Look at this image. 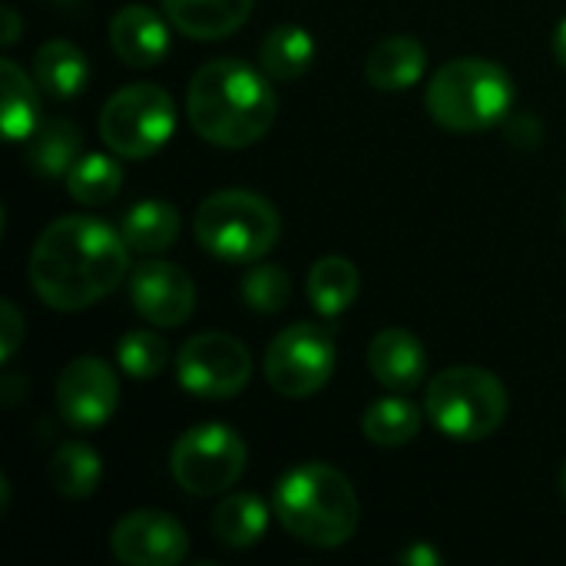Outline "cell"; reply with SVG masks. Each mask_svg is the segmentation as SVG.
I'll use <instances>...</instances> for the list:
<instances>
[{
	"mask_svg": "<svg viewBox=\"0 0 566 566\" xmlns=\"http://www.w3.org/2000/svg\"><path fill=\"white\" fill-rule=\"evenodd\" d=\"M129 245L93 216H63L30 252L33 292L56 312H76L109 295L129 275Z\"/></svg>",
	"mask_w": 566,
	"mask_h": 566,
	"instance_id": "cell-1",
	"label": "cell"
},
{
	"mask_svg": "<svg viewBox=\"0 0 566 566\" xmlns=\"http://www.w3.org/2000/svg\"><path fill=\"white\" fill-rule=\"evenodd\" d=\"M189 123L192 129L222 149H245L259 143L275 123V93L265 70L242 60L202 63L189 83Z\"/></svg>",
	"mask_w": 566,
	"mask_h": 566,
	"instance_id": "cell-2",
	"label": "cell"
},
{
	"mask_svg": "<svg viewBox=\"0 0 566 566\" xmlns=\"http://www.w3.org/2000/svg\"><path fill=\"white\" fill-rule=\"evenodd\" d=\"M279 524L302 544L332 551L352 541L358 527V497L352 481L332 464H298L272 491Z\"/></svg>",
	"mask_w": 566,
	"mask_h": 566,
	"instance_id": "cell-3",
	"label": "cell"
},
{
	"mask_svg": "<svg viewBox=\"0 0 566 566\" xmlns=\"http://www.w3.org/2000/svg\"><path fill=\"white\" fill-rule=\"evenodd\" d=\"M424 103L438 126L454 133H478L497 126L507 116L514 103V83L511 73L494 60L461 56L431 76Z\"/></svg>",
	"mask_w": 566,
	"mask_h": 566,
	"instance_id": "cell-4",
	"label": "cell"
},
{
	"mask_svg": "<svg viewBox=\"0 0 566 566\" xmlns=\"http://www.w3.org/2000/svg\"><path fill=\"white\" fill-rule=\"evenodd\" d=\"M192 229L209 255L226 262H255L279 242L282 219L259 192L222 189L196 209Z\"/></svg>",
	"mask_w": 566,
	"mask_h": 566,
	"instance_id": "cell-5",
	"label": "cell"
},
{
	"mask_svg": "<svg viewBox=\"0 0 566 566\" xmlns=\"http://www.w3.org/2000/svg\"><path fill=\"white\" fill-rule=\"evenodd\" d=\"M424 408L441 434L454 441H484L507 418V391L497 375L461 365L441 371L428 385Z\"/></svg>",
	"mask_w": 566,
	"mask_h": 566,
	"instance_id": "cell-6",
	"label": "cell"
},
{
	"mask_svg": "<svg viewBox=\"0 0 566 566\" xmlns=\"http://www.w3.org/2000/svg\"><path fill=\"white\" fill-rule=\"evenodd\" d=\"M176 129V103L156 83H133L116 90L99 113V136L109 153L123 159H146L159 153Z\"/></svg>",
	"mask_w": 566,
	"mask_h": 566,
	"instance_id": "cell-7",
	"label": "cell"
},
{
	"mask_svg": "<svg viewBox=\"0 0 566 566\" xmlns=\"http://www.w3.org/2000/svg\"><path fill=\"white\" fill-rule=\"evenodd\" d=\"M245 441L229 424H199L186 431L169 458V471L186 494L216 497L245 474Z\"/></svg>",
	"mask_w": 566,
	"mask_h": 566,
	"instance_id": "cell-8",
	"label": "cell"
},
{
	"mask_svg": "<svg viewBox=\"0 0 566 566\" xmlns=\"http://www.w3.org/2000/svg\"><path fill=\"white\" fill-rule=\"evenodd\" d=\"M335 375V338L328 328L298 322L279 332L265 352V378L285 398H308Z\"/></svg>",
	"mask_w": 566,
	"mask_h": 566,
	"instance_id": "cell-9",
	"label": "cell"
},
{
	"mask_svg": "<svg viewBox=\"0 0 566 566\" xmlns=\"http://www.w3.org/2000/svg\"><path fill=\"white\" fill-rule=\"evenodd\" d=\"M179 385L196 398H232L252 378L249 348L226 332H199L176 355Z\"/></svg>",
	"mask_w": 566,
	"mask_h": 566,
	"instance_id": "cell-10",
	"label": "cell"
},
{
	"mask_svg": "<svg viewBox=\"0 0 566 566\" xmlns=\"http://www.w3.org/2000/svg\"><path fill=\"white\" fill-rule=\"evenodd\" d=\"M119 405V381L99 358H73L56 381V411L70 428H99Z\"/></svg>",
	"mask_w": 566,
	"mask_h": 566,
	"instance_id": "cell-11",
	"label": "cell"
},
{
	"mask_svg": "<svg viewBox=\"0 0 566 566\" xmlns=\"http://www.w3.org/2000/svg\"><path fill=\"white\" fill-rule=\"evenodd\" d=\"M109 547L126 566H176L189 554V534L169 514L136 511L113 527Z\"/></svg>",
	"mask_w": 566,
	"mask_h": 566,
	"instance_id": "cell-12",
	"label": "cell"
},
{
	"mask_svg": "<svg viewBox=\"0 0 566 566\" xmlns=\"http://www.w3.org/2000/svg\"><path fill=\"white\" fill-rule=\"evenodd\" d=\"M129 302L149 325L176 328L196 308V285L172 262H143L129 275Z\"/></svg>",
	"mask_w": 566,
	"mask_h": 566,
	"instance_id": "cell-13",
	"label": "cell"
},
{
	"mask_svg": "<svg viewBox=\"0 0 566 566\" xmlns=\"http://www.w3.org/2000/svg\"><path fill=\"white\" fill-rule=\"evenodd\" d=\"M109 43L123 63L146 70V66H156L169 53V27L153 7L129 3L113 13Z\"/></svg>",
	"mask_w": 566,
	"mask_h": 566,
	"instance_id": "cell-14",
	"label": "cell"
},
{
	"mask_svg": "<svg viewBox=\"0 0 566 566\" xmlns=\"http://www.w3.org/2000/svg\"><path fill=\"white\" fill-rule=\"evenodd\" d=\"M368 368L388 391H411L424 381L428 352L418 335L405 328H385L368 345Z\"/></svg>",
	"mask_w": 566,
	"mask_h": 566,
	"instance_id": "cell-15",
	"label": "cell"
},
{
	"mask_svg": "<svg viewBox=\"0 0 566 566\" xmlns=\"http://www.w3.org/2000/svg\"><path fill=\"white\" fill-rule=\"evenodd\" d=\"M428 50L411 33H391L378 40L365 60V80L381 93H401L424 76Z\"/></svg>",
	"mask_w": 566,
	"mask_h": 566,
	"instance_id": "cell-16",
	"label": "cell"
},
{
	"mask_svg": "<svg viewBox=\"0 0 566 566\" xmlns=\"http://www.w3.org/2000/svg\"><path fill=\"white\" fill-rule=\"evenodd\" d=\"M255 0H163L172 27L192 40H222L239 30Z\"/></svg>",
	"mask_w": 566,
	"mask_h": 566,
	"instance_id": "cell-17",
	"label": "cell"
},
{
	"mask_svg": "<svg viewBox=\"0 0 566 566\" xmlns=\"http://www.w3.org/2000/svg\"><path fill=\"white\" fill-rule=\"evenodd\" d=\"M40 83L27 76L13 60H0V126L10 143H23L43 123Z\"/></svg>",
	"mask_w": 566,
	"mask_h": 566,
	"instance_id": "cell-18",
	"label": "cell"
},
{
	"mask_svg": "<svg viewBox=\"0 0 566 566\" xmlns=\"http://www.w3.org/2000/svg\"><path fill=\"white\" fill-rule=\"evenodd\" d=\"M33 80L53 99H73L90 80L86 53L70 40H46L33 53Z\"/></svg>",
	"mask_w": 566,
	"mask_h": 566,
	"instance_id": "cell-19",
	"label": "cell"
},
{
	"mask_svg": "<svg viewBox=\"0 0 566 566\" xmlns=\"http://www.w3.org/2000/svg\"><path fill=\"white\" fill-rule=\"evenodd\" d=\"M80 146L83 136L70 119H43L27 139V166L43 179H56L76 166Z\"/></svg>",
	"mask_w": 566,
	"mask_h": 566,
	"instance_id": "cell-20",
	"label": "cell"
},
{
	"mask_svg": "<svg viewBox=\"0 0 566 566\" xmlns=\"http://www.w3.org/2000/svg\"><path fill=\"white\" fill-rule=\"evenodd\" d=\"M358 289H361V275L355 262L342 255H325L308 272V302L325 318H335L345 308H352V302L358 298Z\"/></svg>",
	"mask_w": 566,
	"mask_h": 566,
	"instance_id": "cell-21",
	"label": "cell"
},
{
	"mask_svg": "<svg viewBox=\"0 0 566 566\" xmlns=\"http://www.w3.org/2000/svg\"><path fill=\"white\" fill-rule=\"evenodd\" d=\"M179 212L163 202V199H146L139 206H133L123 219V239L133 252L139 255H156L172 249V242L179 239Z\"/></svg>",
	"mask_w": 566,
	"mask_h": 566,
	"instance_id": "cell-22",
	"label": "cell"
},
{
	"mask_svg": "<svg viewBox=\"0 0 566 566\" xmlns=\"http://www.w3.org/2000/svg\"><path fill=\"white\" fill-rule=\"evenodd\" d=\"M269 531V507L255 494H229L212 514V534L222 547H255Z\"/></svg>",
	"mask_w": 566,
	"mask_h": 566,
	"instance_id": "cell-23",
	"label": "cell"
},
{
	"mask_svg": "<svg viewBox=\"0 0 566 566\" xmlns=\"http://www.w3.org/2000/svg\"><path fill=\"white\" fill-rule=\"evenodd\" d=\"M315 60V40L305 27L282 23L259 43V66L272 80H298Z\"/></svg>",
	"mask_w": 566,
	"mask_h": 566,
	"instance_id": "cell-24",
	"label": "cell"
},
{
	"mask_svg": "<svg viewBox=\"0 0 566 566\" xmlns=\"http://www.w3.org/2000/svg\"><path fill=\"white\" fill-rule=\"evenodd\" d=\"M50 488L60 494V497H70V501H86L96 488H99V478H103V461L99 454L83 444V441H70L63 448H56V454L50 458Z\"/></svg>",
	"mask_w": 566,
	"mask_h": 566,
	"instance_id": "cell-25",
	"label": "cell"
},
{
	"mask_svg": "<svg viewBox=\"0 0 566 566\" xmlns=\"http://www.w3.org/2000/svg\"><path fill=\"white\" fill-rule=\"evenodd\" d=\"M421 428V411L418 405H411L408 398H381L375 401L365 418H361V431L368 441L381 444V448H401L408 444Z\"/></svg>",
	"mask_w": 566,
	"mask_h": 566,
	"instance_id": "cell-26",
	"label": "cell"
},
{
	"mask_svg": "<svg viewBox=\"0 0 566 566\" xmlns=\"http://www.w3.org/2000/svg\"><path fill=\"white\" fill-rule=\"evenodd\" d=\"M119 186H123V166L106 153H86L66 172V189L83 206L109 202L119 192Z\"/></svg>",
	"mask_w": 566,
	"mask_h": 566,
	"instance_id": "cell-27",
	"label": "cell"
},
{
	"mask_svg": "<svg viewBox=\"0 0 566 566\" xmlns=\"http://www.w3.org/2000/svg\"><path fill=\"white\" fill-rule=\"evenodd\" d=\"M239 295L242 302L259 312V315H275L289 305L292 295V282L285 275L282 265H255L242 275L239 282Z\"/></svg>",
	"mask_w": 566,
	"mask_h": 566,
	"instance_id": "cell-28",
	"label": "cell"
},
{
	"mask_svg": "<svg viewBox=\"0 0 566 566\" xmlns=\"http://www.w3.org/2000/svg\"><path fill=\"white\" fill-rule=\"evenodd\" d=\"M116 358H119V368L129 378L146 381V378H156L166 368L169 348L156 332H129V335H123V342L116 348Z\"/></svg>",
	"mask_w": 566,
	"mask_h": 566,
	"instance_id": "cell-29",
	"label": "cell"
},
{
	"mask_svg": "<svg viewBox=\"0 0 566 566\" xmlns=\"http://www.w3.org/2000/svg\"><path fill=\"white\" fill-rule=\"evenodd\" d=\"M23 342V318L17 312V305L10 298L0 302V361L13 358V352Z\"/></svg>",
	"mask_w": 566,
	"mask_h": 566,
	"instance_id": "cell-30",
	"label": "cell"
},
{
	"mask_svg": "<svg viewBox=\"0 0 566 566\" xmlns=\"http://www.w3.org/2000/svg\"><path fill=\"white\" fill-rule=\"evenodd\" d=\"M398 564L405 566H438L441 564V554L431 547V544H424V541H418V544H411V547H405L401 554H398Z\"/></svg>",
	"mask_w": 566,
	"mask_h": 566,
	"instance_id": "cell-31",
	"label": "cell"
},
{
	"mask_svg": "<svg viewBox=\"0 0 566 566\" xmlns=\"http://www.w3.org/2000/svg\"><path fill=\"white\" fill-rule=\"evenodd\" d=\"M17 36H20V13L13 7H3V33H0L3 46L17 43Z\"/></svg>",
	"mask_w": 566,
	"mask_h": 566,
	"instance_id": "cell-32",
	"label": "cell"
},
{
	"mask_svg": "<svg viewBox=\"0 0 566 566\" xmlns=\"http://www.w3.org/2000/svg\"><path fill=\"white\" fill-rule=\"evenodd\" d=\"M554 56H557V63L566 66V17L557 23V30H554Z\"/></svg>",
	"mask_w": 566,
	"mask_h": 566,
	"instance_id": "cell-33",
	"label": "cell"
},
{
	"mask_svg": "<svg viewBox=\"0 0 566 566\" xmlns=\"http://www.w3.org/2000/svg\"><path fill=\"white\" fill-rule=\"evenodd\" d=\"M557 488H560V494H564V501H566V461H564V468H560V474H557Z\"/></svg>",
	"mask_w": 566,
	"mask_h": 566,
	"instance_id": "cell-34",
	"label": "cell"
}]
</instances>
